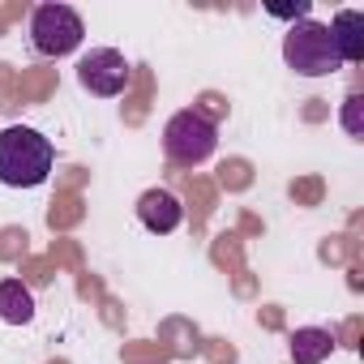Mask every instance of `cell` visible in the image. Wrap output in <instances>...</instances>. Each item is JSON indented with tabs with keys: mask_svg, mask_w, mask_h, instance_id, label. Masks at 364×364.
I'll list each match as a JSON object with an SVG mask.
<instances>
[{
	"mask_svg": "<svg viewBox=\"0 0 364 364\" xmlns=\"http://www.w3.org/2000/svg\"><path fill=\"white\" fill-rule=\"evenodd\" d=\"M86 39V22L77 9L69 5H39L31 14V48L43 56V60H60V56H73Z\"/></svg>",
	"mask_w": 364,
	"mask_h": 364,
	"instance_id": "4",
	"label": "cell"
},
{
	"mask_svg": "<svg viewBox=\"0 0 364 364\" xmlns=\"http://www.w3.org/2000/svg\"><path fill=\"white\" fill-rule=\"evenodd\" d=\"M270 18H283V22H304L309 14H313V5H309V0H300V5L296 9H266Z\"/></svg>",
	"mask_w": 364,
	"mask_h": 364,
	"instance_id": "11",
	"label": "cell"
},
{
	"mask_svg": "<svg viewBox=\"0 0 364 364\" xmlns=\"http://www.w3.org/2000/svg\"><path fill=\"white\" fill-rule=\"evenodd\" d=\"M287 351H291V364H321L334 351V334L321 330V326H300L291 334V347Z\"/></svg>",
	"mask_w": 364,
	"mask_h": 364,
	"instance_id": "9",
	"label": "cell"
},
{
	"mask_svg": "<svg viewBox=\"0 0 364 364\" xmlns=\"http://www.w3.org/2000/svg\"><path fill=\"white\" fill-rule=\"evenodd\" d=\"M137 223L154 236H171L180 223H185V206L171 189H146L137 198Z\"/></svg>",
	"mask_w": 364,
	"mask_h": 364,
	"instance_id": "6",
	"label": "cell"
},
{
	"mask_svg": "<svg viewBox=\"0 0 364 364\" xmlns=\"http://www.w3.org/2000/svg\"><path fill=\"white\" fill-rule=\"evenodd\" d=\"M0 321L5 326H31L35 321V296L22 279H0Z\"/></svg>",
	"mask_w": 364,
	"mask_h": 364,
	"instance_id": "8",
	"label": "cell"
},
{
	"mask_svg": "<svg viewBox=\"0 0 364 364\" xmlns=\"http://www.w3.org/2000/svg\"><path fill=\"white\" fill-rule=\"evenodd\" d=\"M129 60H124V52H116V48H90L82 60H77V82H82V90L86 95H95V99H116V95H124V86H129Z\"/></svg>",
	"mask_w": 364,
	"mask_h": 364,
	"instance_id": "5",
	"label": "cell"
},
{
	"mask_svg": "<svg viewBox=\"0 0 364 364\" xmlns=\"http://www.w3.org/2000/svg\"><path fill=\"white\" fill-rule=\"evenodd\" d=\"M219 150V129L206 112L198 107H185V112H176L167 124H163V154L180 167H198L206 163L210 154Z\"/></svg>",
	"mask_w": 364,
	"mask_h": 364,
	"instance_id": "3",
	"label": "cell"
},
{
	"mask_svg": "<svg viewBox=\"0 0 364 364\" xmlns=\"http://www.w3.org/2000/svg\"><path fill=\"white\" fill-rule=\"evenodd\" d=\"M56 146L31 129V124H9L0 129V185L5 189H39L52 176Z\"/></svg>",
	"mask_w": 364,
	"mask_h": 364,
	"instance_id": "1",
	"label": "cell"
},
{
	"mask_svg": "<svg viewBox=\"0 0 364 364\" xmlns=\"http://www.w3.org/2000/svg\"><path fill=\"white\" fill-rule=\"evenodd\" d=\"M283 65L300 77H330L343 69V56L334 48V35L326 22H291L287 35H283Z\"/></svg>",
	"mask_w": 364,
	"mask_h": 364,
	"instance_id": "2",
	"label": "cell"
},
{
	"mask_svg": "<svg viewBox=\"0 0 364 364\" xmlns=\"http://www.w3.org/2000/svg\"><path fill=\"white\" fill-rule=\"evenodd\" d=\"M330 35H334V48H338L343 65H360L364 60V14L338 9L334 22H330Z\"/></svg>",
	"mask_w": 364,
	"mask_h": 364,
	"instance_id": "7",
	"label": "cell"
},
{
	"mask_svg": "<svg viewBox=\"0 0 364 364\" xmlns=\"http://www.w3.org/2000/svg\"><path fill=\"white\" fill-rule=\"evenodd\" d=\"M343 129H347V137H364V95L360 90H351L343 99Z\"/></svg>",
	"mask_w": 364,
	"mask_h": 364,
	"instance_id": "10",
	"label": "cell"
}]
</instances>
